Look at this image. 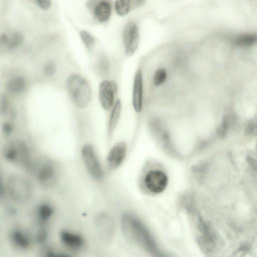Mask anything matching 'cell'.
<instances>
[{"instance_id":"1","label":"cell","mask_w":257,"mask_h":257,"mask_svg":"<svg viewBox=\"0 0 257 257\" xmlns=\"http://www.w3.org/2000/svg\"><path fill=\"white\" fill-rule=\"evenodd\" d=\"M121 222L123 232L130 240L152 253L158 252L150 232L137 218L126 214L123 216Z\"/></svg>"},{"instance_id":"2","label":"cell","mask_w":257,"mask_h":257,"mask_svg":"<svg viewBox=\"0 0 257 257\" xmlns=\"http://www.w3.org/2000/svg\"><path fill=\"white\" fill-rule=\"evenodd\" d=\"M67 86L74 103L79 108L86 107L91 99V92L87 81L81 75L73 73L67 80Z\"/></svg>"},{"instance_id":"3","label":"cell","mask_w":257,"mask_h":257,"mask_svg":"<svg viewBox=\"0 0 257 257\" xmlns=\"http://www.w3.org/2000/svg\"><path fill=\"white\" fill-rule=\"evenodd\" d=\"M9 193L14 201L23 203L28 201L31 195V188L25 178L17 175L10 177L7 182Z\"/></svg>"},{"instance_id":"4","label":"cell","mask_w":257,"mask_h":257,"mask_svg":"<svg viewBox=\"0 0 257 257\" xmlns=\"http://www.w3.org/2000/svg\"><path fill=\"white\" fill-rule=\"evenodd\" d=\"M35 175L42 185L50 187L55 184L58 178V169L55 163L49 160H43L33 164Z\"/></svg>"},{"instance_id":"5","label":"cell","mask_w":257,"mask_h":257,"mask_svg":"<svg viewBox=\"0 0 257 257\" xmlns=\"http://www.w3.org/2000/svg\"><path fill=\"white\" fill-rule=\"evenodd\" d=\"M122 40L126 55L132 56L137 51L140 42L139 29L135 21H130L126 24L122 32Z\"/></svg>"},{"instance_id":"6","label":"cell","mask_w":257,"mask_h":257,"mask_svg":"<svg viewBox=\"0 0 257 257\" xmlns=\"http://www.w3.org/2000/svg\"><path fill=\"white\" fill-rule=\"evenodd\" d=\"M82 157L89 173L94 179H100L103 172L92 146L86 144L81 149Z\"/></svg>"},{"instance_id":"7","label":"cell","mask_w":257,"mask_h":257,"mask_svg":"<svg viewBox=\"0 0 257 257\" xmlns=\"http://www.w3.org/2000/svg\"><path fill=\"white\" fill-rule=\"evenodd\" d=\"M118 87L115 82L112 80L102 81L99 87V99L101 105L105 110L111 109L114 104L115 95Z\"/></svg>"},{"instance_id":"8","label":"cell","mask_w":257,"mask_h":257,"mask_svg":"<svg viewBox=\"0 0 257 257\" xmlns=\"http://www.w3.org/2000/svg\"><path fill=\"white\" fill-rule=\"evenodd\" d=\"M168 182V177L165 173L158 170L149 171L144 179L146 187L154 193L163 192L166 188Z\"/></svg>"},{"instance_id":"9","label":"cell","mask_w":257,"mask_h":257,"mask_svg":"<svg viewBox=\"0 0 257 257\" xmlns=\"http://www.w3.org/2000/svg\"><path fill=\"white\" fill-rule=\"evenodd\" d=\"M144 81L141 69H138L134 76L132 90V104L137 113L142 112L143 107Z\"/></svg>"},{"instance_id":"10","label":"cell","mask_w":257,"mask_h":257,"mask_svg":"<svg viewBox=\"0 0 257 257\" xmlns=\"http://www.w3.org/2000/svg\"><path fill=\"white\" fill-rule=\"evenodd\" d=\"M88 5L99 23H105L110 19L112 9L110 0H90Z\"/></svg>"},{"instance_id":"11","label":"cell","mask_w":257,"mask_h":257,"mask_svg":"<svg viewBox=\"0 0 257 257\" xmlns=\"http://www.w3.org/2000/svg\"><path fill=\"white\" fill-rule=\"evenodd\" d=\"M127 145L124 142L116 143L110 149L107 157V164L110 169L117 168L123 162L126 155Z\"/></svg>"},{"instance_id":"12","label":"cell","mask_w":257,"mask_h":257,"mask_svg":"<svg viewBox=\"0 0 257 257\" xmlns=\"http://www.w3.org/2000/svg\"><path fill=\"white\" fill-rule=\"evenodd\" d=\"M4 156L8 161L23 166L26 158L24 148L20 143H12L5 147Z\"/></svg>"},{"instance_id":"13","label":"cell","mask_w":257,"mask_h":257,"mask_svg":"<svg viewBox=\"0 0 257 257\" xmlns=\"http://www.w3.org/2000/svg\"><path fill=\"white\" fill-rule=\"evenodd\" d=\"M59 237L62 244L72 251L79 250L84 246V238L78 233L62 230L60 232Z\"/></svg>"},{"instance_id":"14","label":"cell","mask_w":257,"mask_h":257,"mask_svg":"<svg viewBox=\"0 0 257 257\" xmlns=\"http://www.w3.org/2000/svg\"><path fill=\"white\" fill-rule=\"evenodd\" d=\"M95 225L100 237L104 239L111 237L113 232V223L111 218L107 214H99L95 218Z\"/></svg>"},{"instance_id":"15","label":"cell","mask_w":257,"mask_h":257,"mask_svg":"<svg viewBox=\"0 0 257 257\" xmlns=\"http://www.w3.org/2000/svg\"><path fill=\"white\" fill-rule=\"evenodd\" d=\"M145 3V0H115L114 7L118 15L124 16L132 10L143 6Z\"/></svg>"},{"instance_id":"16","label":"cell","mask_w":257,"mask_h":257,"mask_svg":"<svg viewBox=\"0 0 257 257\" xmlns=\"http://www.w3.org/2000/svg\"><path fill=\"white\" fill-rule=\"evenodd\" d=\"M232 43L240 48H248L257 43V34L243 33L238 34L231 38Z\"/></svg>"},{"instance_id":"17","label":"cell","mask_w":257,"mask_h":257,"mask_svg":"<svg viewBox=\"0 0 257 257\" xmlns=\"http://www.w3.org/2000/svg\"><path fill=\"white\" fill-rule=\"evenodd\" d=\"M121 108V101L119 99L116 100L111 108L107 125V133L109 136L113 134L117 125L120 116Z\"/></svg>"},{"instance_id":"18","label":"cell","mask_w":257,"mask_h":257,"mask_svg":"<svg viewBox=\"0 0 257 257\" xmlns=\"http://www.w3.org/2000/svg\"><path fill=\"white\" fill-rule=\"evenodd\" d=\"M11 239L13 244L21 249H27L31 245L29 237L22 231L16 229L11 233Z\"/></svg>"},{"instance_id":"19","label":"cell","mask_w":257,"mask_h":257,"mask_svg":"<svg viewBox=\"0 0 257 257\" xmlns=\"http://www.w3.org/2000/svg\"><path fill=\"white\" fill-rule=\"evenodd\" d=\"M54 212L53 207L49 204L43 203L39 206L37 210V216L41 224L46 223Z\"/></svg>"},{"instance_id":"20","label":"cell","mask_w":257,"mask_h":257,"mask_svg":"<svg viewBox=\"0 0 257 257\" xmlns=\"http://www.w3.org/2000/svg\"><path fill=\"white\" fill-rule=\"evenodd\" d=\"M26 82L24 77L17 76L12 78L7 83L8 89L13 93H19L25 88Z\"/></svg>"},{"instance_id":"21","label":"cell","mask_w":257,"mask_h":257,"mask_svg":"<svg viewBox=\"0 0 257 257\" xmlns=\"http://www.w3.org/2000/svg\"><path fill=\"white\" fill-rule=\"evenodd\" d=\"M168 73L166 69L163 67L158 68L154 72L152 78L153 83L156 87L163 85L166 81Z\"/></svg>"},{"instance_id":"22","label":"cell","mask_w":257,"mask_h":257,"mask_svg":"<svg viewBox=\"0 0 257 257\" xmlns=\"http://www.w3.org/2000/svg\"><path fill=\"white\" fill-rule=\"evenodd\" d=\"M23 41L22 35L18 32L13 33L10 36H8V40L5 45L10 50L17 48L21 45Z\"/></svg>"},{"instance_id":"23","label":"cell","mask_w":257,"mask_h":257,"mask_svg":"<svg viewBox=\"0 0 257 257\" xmlns=\"http://www.w3.org/2000/svg\"><path fill=\"white\" fill-rule=\"evenodd\" d=\"M232 122V117L230 115H226L223 118L220 126L218 128V135L224 138L227 135Z\"/></svg>"},{"instance_id":"24","label":"cell","mask_w":257,"mask_h":257,"mask_svg":"<svg viewBox=\"0 0 257 257\" xmlns=\"http://www.w3.org/2000/svg\"><path fill=\"white\" fill-rule=\"evenodd\" d=\"M80 36L85 47L88 50L91 49L95 43L94 37L88 32L84 30L80 32Z\"/></svg>"},{"instance_id":"25","label":"cell","mask_w":257,"mask_h":257,"mask_svg":"<svg viewBox=\"0 0 257 257\" xmlns=\"http://www.w3.org/2000/svg\"><path fill=\"white\" fill-rule=\"evenodd\" d=\"M245 133L248 136H254L257 135V118H254L246 125Z\"/></svg>"},{"instance_id":"26","label":"cell","mask_w":257,"mask_h":257,"mask_svg":"<svg viewBox=\"0 0 257 257\" xmlns=\"http://www.w3.org/2000/svg\"><path fill=\"white\" fill-rule=\"evenodd\" d=\"M109 63L104 56L100 58L98 61V68L100 72L102 74H106L109 71Z\"/></svg>"},{"instance_id":"27","label":"cell","mask_w":257,"mask_h":257,"mask_svg":"<svg viewBox=\"0 0 257 257\" xmlns=\"http://www.w3.org/2000/svg\"><path fill=\"white\" fill-rule=\"evenodd\" d=\"M43 71L45 74L49 76L52 75L56 72V65L53 62H47L44 66Z\"/></svg>"},{"instance_id":"28","label":"cell","mask_w":257,"mask_h":257,"mask_svg":"<svg viewBox=\"0 0 257 257\" xmlns=\"http://www.w3.org/2000/svg\"><path fill=\"white\" fill-rule=\"evenodd\" d=\"M14 129V124L10 121L5 122L2 126V130L4 134L6 135H10Z\"/></svg>"},{"instance_id":"29","label":"cell","mask_w":257,"mask_h":257,"mask_svg":"<svg viewBox=\"0 0 257 257\" xmlns=\"http://www.w3.org/2000/svg\"><path fill=\"white\" fill-rule=\"evenodd\" d=\"M48 237L47 231L45 228H41L38 232L37 235V240L40 243L45 242Z\"/></svg>"},{"instance_id":"30","label":"cell","mask_w":257,"mask_h":257,"mask_svg":"<svg viewBox=\"0 0 257 257\" xmlns=\"http://www.w3.org/2000/svg\"><path fill=\"white\" fill-rule=\"evenodd\" d=\"M38 7L42 10H47L51 6V0H35Z\"/></svg>"},{"instance_id":"31","label":"cell","mask_w":257,"mask_h":257,"mask_svg":"<svg viewBox=\"0 0 257 257\" xmlns=\"http://www.w3.org/2000/svg\"><path fill=\"white\" fill-rule=\"evenodd\" d=\"M7 98L4 95L2 96L1 100V112L5 114L7 112L9 103Z\"/></svg>"},{"instance_id":"32","label":"cell","mask_w":257,"mask_h":257,"mask_svg":"<svg viewBox=\"0 0 257 257\" xmlns=\"http://www.w3.org/2000/svg\"><path fill=\"white\" fill-rule=\"evenodd\" d=\"M247 162L252 168L257 170V158L256 157L249 155L247 157Z\"/></svg>"},{"instance_id":"33","label":"cell","mask_w":257,"mask_h":257,"mask_svg":"<svg viewBox=\"0 0 257 257\" xmlns=\"http://www.w3.org/2000/svg\"><path fill=\"white\" fill-rule=\"evenodd\" d=\"M256 150H257V145H256Z\"/></svg>"}]
</instances>
